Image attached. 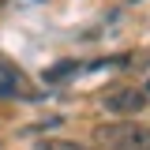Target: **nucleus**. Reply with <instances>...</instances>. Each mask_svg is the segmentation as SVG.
<instances>
[{"label":"nucleus","instance_id":"6","mask_svg":"<svg viewBox=\"0 0 150 150\" xmlns=\"http://www.w3.org/2000/svg\"><path fill=\"white\" fill-rule=\"evenodd\" d=\"M146 98H150V86H146Z\"/></svg>","mask_w":150,"mask_h":150},{"label":"nucleus","instance_id":"1","mask_svg":"<svg viewBox=\"0 0 150 150\" xmlns=\"http://www.w3.org/2000/svg\"><path fill=\"white\" fill-rule=\"evenodd\" d=\"M94 139L101 150H150V124L139 120H112L94 128Z\"/></svg>","mask_w":150,"mask_h":150},{"label":"nucleus","instance_id":"3","mask_svg":"<svg viewBox=\"0 0 150 150\" xmlns=\"http://www.w3.org/2000/svg\"><path fill=\"white\" fill-rule=\"evenodd\" d=\"M15 94H23V71L15 64L0 60V98H15Z\"/></svg>","mask_w":150,"mask_h":150},{"label":"nucleus","instance_id":"5","mask_svg":"<svg viewBox=\"0 0 150 150\" xmlns=\"http://www.w3.org/2000/svg\"><path fill=\"white\" fill-rule=\"evenodd\" d=\"M64 71H75V60H64V64L49 68V71H45V83H60V79H64Z\"/></svg>","mask_w":150,"mask_h":150},{"label":"nucleus","instance_id":"4","mask_svg":"<svg viewBox=\"0 0 150 150\" xmlns=\"http://www.w3.org/2000/svg\"><path fill=\"white\" fill-rule=\"evenodd\" d=\"M34 150H98L90 143H71V139H41Z\"/></svg>","mask_w":150,"mask_h":150},{"label":"nucleus","instance_id":"2","mask_svg":"<svg viewBox=\"0 0 150 150\" xmlns=\"http://www.w3.org/2000/svg\"><path fill=\"white\" fill-rule=\"evenodd\" d=\"M150 105V98L143 86H109V90L101 94V109L112 112V116H120V120H135L139 112Z\"/></svg>","mask_w":150,"mask_h":150}]
</instances>
